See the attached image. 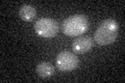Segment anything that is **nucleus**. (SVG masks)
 Segmentation results:
<instances>
[{
    "label": "nucleus",
    "instance_id": "2",
    "mask_svg": "<svg viewBox=\"0 0 125 83\" xmlns=\"http://www.w3.org/2000/svg\"><path fill=\"white\" fill-rule=\"evenodd\" d=\"M90 23L84 15H73L62 23V32L68 37H79L89 29Z\"/></svg>",
    "mask_w": 125,
    "mask_h": 83
},
{
    "label": "nucleus",
    "instance_id": "4",
    "mask_svg": "<svg viewBox=\"0 0 125 83\" xmlns=\"http://www.w3.org/2000/svg\"><path fill=\"white\" fill-rule=\"evenodd\" d=\"M79 65V59L74 53L64 51L57 54L55 59V65L62 72H71Z\"/></svg>",
    "mask_w": 125,
    "mask_h": 83
},
{
    "label": "nucleus",
    "instance_id": "5",
    "mask_svg": "<svg viewBox=\"0 0 125 83\" xmlns=\"http://www.w3.org/2000/svg\"><path fill=\"white\" fill-rule=\"evenodd\" d=\"M94 41L90 37H78L72 43V51L74 53L83 54L89 52L93 48Z\"/></svg>",
    "mask_w": 125,
    "mask_h": 83
},
{
    "label": "nucleus",
    "instance_id": "1",
    "mask_svg": "<svg viewBox=\"0 0 125 83\" xmlns=\"http://www.w3.org/2000/svg\"><path fill=\"white\" fill-rule=\"evenodd\" d=\"M119 25L115 20L105 19L100 23L94 34V41L100 46L113 44L118 35Z\"/></svg>",
    "mask_w": 125,
    "mask_h": 83
},
{
    "label": "nucleus",
    "instance_id": "6",
    "mask_svg": "<svg viewBox=\"0 0 125 83\" xmlns=\"http://www.w3.org/2000/svg\"><path fill=\"white\" fill-rule=\"evenodd\" d=\"M37 74L42 78H49L54 74V65L48 61H43L36 68Z\"/></svg>",
    "mask_w": 125,
    "mask_h": 83
},
{
    "label": "nucleus",
    "instance_id": "3",
    "mask_svg": "<svg viewBox=\"0 0 125 83\" xmlns=\"http://www.w3.org/2000/svg\"><path fill=\"white\" fill-rule=\"evenodd\" d=\"M36 33L41 37L52 38L58 33L60 25L57 21L50 18H41L34 23Z\"/></svg>",
    "mask_w": 125,
    "mask_h": 83
},
{
    "label": "nucleus",
    "instance_id": "7",
    "mask_svg": "<svg viewBox=\"0 0 125 83\" xmlns=\"http://www.w3.org/2000/svg\"><path fill=\"white\" fill-rule=\"evenodd\" d=\"M19 15H20V18L25 22H30L36 18V15H37V10L36 9L32 6V5H29V4H25L23 5L20 11H19Z\"/></svg>",
    "mask_w": 125,
    "mask_h": 83
}]
</instances>
